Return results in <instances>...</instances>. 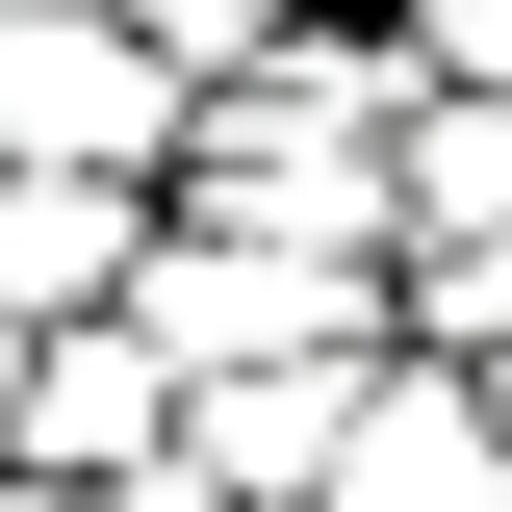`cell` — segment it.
Masks as SVG:
<instances>
[{
  "label": "cell",
  "instance_id": "6da1fadb",
  "mask_svg": "<svg viewBox=\"0 0 512 512\" xmlns=\"http://www.w3.org/2000/svg\"><path fill=\"white\" fill-rule=\"evenodd\" d=\"M128 333H154L180 384H231V359H359L384 282L308 256V231H154V256H128Z\"/></svg>",
  "mask_w": 512,
  "mask_h": 512
},
{
  "label": "cell",
  "instance_id": "7a4b0ae2",
  "mask_svg": "<svg viewBox=\"0 0 512 512\" xmlns=\"http://www.w3.org/2000/svg\"><path fill=\"white\" fill-rule=\"evenodd\" d=\"M154 26H128V0H26V26H0V154H52V180H128V154H154Z\"/></svg>",
  "mask_w": 512,
  "mask_h": 512
},
{
  "label": "cell",
  "instance_id": "3957f363",
  "mask_svg": "<svg viewBox=\"0 0 512 512\" xmlns=\"http://www.w3.org/2000/svg\"><path fill=\"white\" fill-rule=\"evenodd\" d=\"M308 512H512V410H487V359H359V436H333Z\"/></svg>",
  "mask_w": 512,
  "mask_h": 512
},
{
  "label": "cell",
  "instance_id": "277c9868",
  "mask_svg": "<svg viewBox=\"0 0 512 512\" xmlns=\"http://www.w3.org/2000/svg\"><path fill=\"white\" fill-rule=\"evenodd\" d=\"M0 436L52 461V487H128V461H180V359H154L128 308H77V333L0 359Z\"/></svg>",
  "mask_w": 512,
  "mask_h": 512
},
{
  "label": "cell",
  "instance_id": "5b68a950",
  "mask_svg": "<svg viewBox=\"0 0 512 512\" xmlns=\"http://www.w3.org/2000/svg\"><path fill=\"white\" fill-rule=\"evenodd\" d=\"M77 308H128V205L26 154V180H0V333H77Z\"/></svg>",
  "mask_w": 512,
  "mask_h": 512
},
{
  "label": "cell",
  "instance_id": "8992f818",
  "mask_svg": "<svg viewBox=\"0 0 512 512\" xmlns=\"http://www.w3.org/2000/svg\"><path fill=\"white\" fill-rule=\"evenodd\" d=\"M0 512H128V487H52V461H0Z\"/></svg>",
  "mask_w": 512,
  "mask_h": 512
},
{
  "label": "cell",
  "instance_id": "52a82bcc",
  "mask_svg": "<svg viewBox=\"0 0 512 512\" xmlns=\"http://www.w3.org/2000/svg\"><path fill=\"white\" fill-rule=\"evenodd\" d=\"M128 512H231V487H180V461H128Z\"/></svg>",
  "mask_w": 512,
  "mask_h": 512
},
{
  "label": "cell",
  "instance_id": "ba28073f",
  "mask_svg": "<svg viewBox=\"0 0 512 512\" xmlns=\"http://www.w3.org/2000/svg\"><path fill=\"white\" fill-rule=\"evenodd\" d=\"M487 410H512V359H487Z\"/></svg>",
  "mask_w": 512,
  "mask_h": 512
}]
</instances>
